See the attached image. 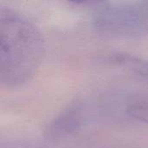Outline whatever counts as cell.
I'll use <instances>...</instances> for the list:
<instances>
[{
	"mask_svg": "<svg viewBox=\"0 0 148 148\" xmlns=\"http://www.w3.org/2000/svg\"><path fill=\"white\" fill-rule=\"evenodd\" d=\"M71 2H75V3H83V2H87L89 0H69Z\"/></svg>",
	"mask_w": 148,
	"mask_h": 148,
	"instance_id": "1",
	"label": "cell"
}]
</instances>
